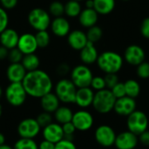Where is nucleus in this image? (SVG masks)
Wrapping results in <instances>:
<instances>
[{
    "instance_id": "46",
    "label": "nucleus",
    "mask_w": 149,
    "mask_h": 149,
    "mask_svg": "<svg viewBox=\"0 0 149 149\" xmlns=\"http://www.w3.org/2000/svg\"><path fill=\"white\" fill-rule=\"evenodd\" d=\"M57 72L59 75L61 76H64V75H66L69 72H70V67L67 64L65 63H63L61 65H59L58 66V69H57Z\"/></svg>"
},
{
    "instance_id": "18",
    "label": "nucleus",
    "mask_w": 149,
    "mask_h": 149,
    "mask_svg": "<svg viewBox=\"0 0 149 149\" xmlns=\"http://www.w3.org/2000/svg\"><path fill=\"white\" fill-rule=\"evenodd\" d=\"M94 93V91L90 86L78 88L74 103L81 108H87L93 105Z\"/></svg>"
},
{
    "instance_id": "31",
    "label": "nucleus",
    "mask_w": 149,
    "mask_h": 149,
    "mask_svg": "<svg viewBox=\"0 0 149 149\" xmlns=\"http://www.w3.org/2000/svg\"><path fill=\"white\" fill-rule=\"evenodd\" d=\"M35 38H36L38 48L47 47L51 41V37H50V34L47 31V30L37 31V33L35 34Z\"/></svg>"
},
{
    "instance_id": "28",
    "label": "nucleus",
    "mask_w": 149,
    "mask_h": 149,
    "mask_svg": "<svg viewBox=\"0 0 149 149\" xmlns=\"http://www.w3.org/2000/svg\"><path fill=\"white\" fill-rule=\"evenodd\" d=\"M124 85H125L127 96L131 97L133 99H136L137 97H139L141 89V85L137 80L130 79H127L126 82H124Z\"/></svg>"
},
{
    "instance_id": "8",
    "label": "nucleus",
    "mask_w": 149,
    "mask_h": 149,
    "mask_svg": "<svg viewBox=\"0 0 149 149\" xmlns=\"http://www.w3.org/2000/svg\"><path fill=\"white\" fill-rule=\"evenodd\" d=\"M93 78L91 69L86 65H76L71 71V80L77 88L88 87Z\"/></svg>"
},
{
    "instance_id": "30",
    "label": "nucleus",
    "mask_w": 149,
    "mask_h": 149,
    "mask_svg": "<svg viewBox=\"0 0 149 149\" xmlns=\"http://www.w3.org/2000/svg\"><path fill=\"white\" fill-rule=\"evenodd\" d=\"M102 36H103V31L97 24L88 28L87 32H86V37H87L88 41L93 44L99 42L101 39Z\"/></svg>"
},
{
    "instance_id": "50",
    "label": "nucleus",
    "mask_w": 149,
    "mask_h": 149,
    "mask_svg": "<svg viewBox=\"0 0 149 149\" xmlns=\"http://www.w3.org/2000/svg\"><path fill=\"white\" fill-rule=\"evenodd\" d=\"M3 144H5V137L2 133H0V146Z\"/></svg>"
},
{
    "instance_id": "40",
    "label": "nucleus",
    "mask_w": 149,
    "mask_h": 149,
    "mask_svg": "<svg viewBox=\"0 0 149 149\" xmlns=\"http://www.w3.org/2000/svg\"><path fill=\"white\" fill-rule=\"evenodd\" d=\"M112 93L116 99L122 98L126 96V89H125V85L122 82H118L112 89H111Z\"/></svg>"
},
{
    "instance_id": "29",
    "label": "nucleus",
    "mask_w": 149,
    "mask_h": 149,
    "mask_svg": "<svg viewBox=\"0 0 149 149\" xmlns=\"http://www.w3.org/2000/svg\"><path fill=\"white\" fill-rule=\"evenodd\" d=\"M82 10L80 2L69 0L65 3V14L69 17H77Z\"/></svg>"
},
{
    "instance_id": "37",
    "label": "nucleus",
    "mask_w": 149,
    "mask_h": 149,
    "mask_svg": "<svg viewBox=\"0 0 149 149\" xmlns=\"http://www.w3.org/2000/svg\"><path fill=\"white\" fill-rule=\"evenodd\" d=\"M23 57H24V54L17 47L11 50H9L8 59L10 63H21Z\"/></svg>"
},
{
    "instance_id": "44",
    "label": "nucleus",
    "mask_w": 149,
    "mask_h": 149,
    "mask_svg": "<svg viewBox=\"0 0 149 149\" xmlns=\"http://www.w3.org/2000/svg\"><path fill=\"white\" fill-rule=\"evenodd\" d=\"M18 0H0L1 7H3L4 10H12L14 9L17 4Z\"/></svg>"
},
{
    "instance_id": "15",
    "label": "nucleus",
    "mask_w": 149,
    "mask_h": 149,
    "mask_svg": "<svg viewBox=\"0 0 149 149\" xmlns=\"http://www.w3.org/2000/svg\"><path fill=\"white\" fill-rule=\"evenodd\" d=\"M17 48L24 55L35 53L38 48L37 40L35 38V34L27 32V33H24L21 36H19Z\"/></svg>"
},
{
    "instance_id": "2",
    "label": "nucleus",
    "mask_w": 149,
    "mask_h": 149,
    "mask_svg": "<svg viewBox=\"0 0 149 149\" xmlns=\"http://www.w3.org/2000/svg\"><path fill=\"white\" fill-rule=\"evenodd\" d=\"M98 67L106 74L119 72L124 64V58L120 54L113 51H106L99 54L97 58Z\"/></svg>"
},
{
    "instance_id": "34",
    "label": "nucleus",
    "mask_w": 149,
    "mask_h": 149,
    "mask_svg": "<svg viewBox=\"0 0 149 149\" xmlns=\"http://www.w3.org/2000/svg\"><path fill=\"white\" fill-rule=\"evenodd\" d=\"M90 87L93 91H96V92L107 88L104 77H101V76H93V78L92 79V82H91V85H90Z\"/></svg>"
},
{
    "instance_id": "33",
    "label": "nucleus",
    "mask_w": 149,
    "mask_h": 149,
    "mask_svg": "<svg viewBox=\"0 0 149 149\" xmlns=\"http://www.w3.org/2000/svg\"><path fill=\"white\" fill-rule=\"evenodd\" d=\"M49 13L54 17H62L65 14V4L59 1H53L49 5Z\"/></svg>"
},
{
    "instance_id": "17",
    "label": "nucleus",
    "mask_w": 149,
    "mask_h": 149,
    "mask_svg": "<svg viewBox=\"0 0 149 149\" xmlns=\"http://www.w3.org/2000/svg\"><path fill=\"white\" fill-rule=\"evenodd\" d=\"M44 140L51 141L54 144L64 139V132L62 129V126L58 123L52 122L48 126L43 128L42 132Z\"/></svg>"
},
{
    "instance_id": "47",
    "label": "nucleus",
    "mask_w": 149,
    "mask_h": 149,
    "mask_svg": "<svg viewBox=\"0 0 149 149\" xmlns=\"http://www.w3.org/2000/svg\"><path fill=\"white\" fill-rule=\"evenodd\" d=\"M38 149H55V144L46 140H44L39 143Z\"/></svg>"
},
{
    "instance_id": "16",
    "label": "nucleus",
    "mask_w": 149,
    "mask_h": 149,
    "mask_svg": "<svg viewBox=\"0 0 149 149\" xmlns=\"http://www.w3.org/2000/svg\"><path fill=\"white\" fill-rule=\"evenodd\" d=\"M50 28H51L52 32L56 37H58V38L67 37V35L71 31V24L69 21L63 16L54 17L51 21Z\"/></svg>"
},
{
    "instance_id": "35",
    "label": "nucleus",
    "mask_w": 149,
    "mask_h": 149,
    "mask_svg": "<svg viewBox=\"0 0 149 149\" xmlns=\"http://www.w3.org/2000/svg\"><path fill=\"white\" fill-rule=\"evenodd\" d=\"M136 73L140 79H149V63L147 61H143L139 65H137Z\"/></svg>"
},
{
    "instance_id": "48",
    "label": "nucleus",
    "mask_w": 149,
    "mask_h": 149,
    "mask_svg": "<svg viewBox=\"0 0 149 149\" xmlns=\"http://www.w3.org/2000/svg\"><path fill=\"white\" fill-rule=\"evenodd\" d=\"M9 50L3 45H0V60H3L8 58Z\"/></svg>"
},
{
    "instance_id": "27",
    "label": "nucleus",
    "mask_w": 149,
    "mask_h": 149,
    "mask_svg": "<svg viewBox=\"0 0 149 149\" xmlns=\"http://www.w3.org/2000/svg\"><path fill=\"white\" fill-rule=\"evenodd\" d=\"M21 64L23 65V66L25 68L27 72H31L38 69L40 65V60L39 58L35 53H31V54L24 55Z\"/></svg>"
},
{
    "instance_id": "36",
    "label": "nucleus",
    "mask_w": 149,
    "mask_h": 149,
    "mask_svg": "<svg viewBox=\"0 0 149 149\" xmlns=\"http://www.w3.org/2000/svg\"><path fill=\"white\" fill-rule=\"evenodd\" d=\"M62 129H63V132H64V138L65 139H67V140H70V141H72L73 139V134L76 131V128L74 127V125L72 124V121L70 122H67V123H65V124H62Z\"/></svg>"
},
{
    "instance_id": "12",
    "label": "nucleus",
    "mask_w": 149,
    "mask_h": 149,
    "mask_svg": "<svg viewBox=\"0 0 149 149\" xmlns=\"http://www.w3.org/2000/svg\"><path fill=\"white\" fill-rule=\"evenodd\" d=\"M137 103L135 99L128 96H124L122 98L117 99L113 107V111L116 114L122 117H127L133 112L136 110Z\"/></svg>"
},
{
    "instance_id": "19",
    "label": "nucleus",
    "mask_w": 149,
    "mask_h": 149,
    "mask_svg": "<svg viewBox=\"0 0 149 149\" xmlns=\"http://www.w3.org/2000/svg\"><path fill=\"white\" fill-rule=\"evenodd\" d=\"M67 42L70 47L75 51H80L87 44L86 33L81 30H74L67 35Z\"/></svg>"
},
{
    "instance_id": "3",
    "label": "nucleus",
    "mask_w": 149,
    "mask_h": 149,
    "mask_svg": "<svg viewBox=\"0 0 149 149\" xmlns=\"http://www.w3.org/2000/svg\"><path fill=\"white\" fill-rule=\"evenodd\" d=\"M116 98L112 93L111 90L105 88L100 91H97L94 93L93 101V107L100 114H107L113 111Z\"/></svg>"
},
{
    "instance_id": "13",
    "label": "nucleus",
    "mask_w": 149,
    "mask_h": 149,
    "mask_svg": "<svg viewBox=\"0 0 149 149\" xmlns=\"http://www.w3.org/2000/svg\"><path fill=\"white\" fill-rule=\"evenodd\" d=\"M146 54L144 49L138 45H131L127 47L124 52V60L134 66L139 65L145 61Z\"/></svg>"
},
{
    "instance_id": "5",
    "label": "nucleus",
    "mask_w": 149,
    "mask_h": 149,
    "mask_svg": "<svg viewBox=\"0 0 149 149\" xmlns=\"http://www.w3.org/2000/svg\"><path fill=\"white\" fill-rule=\"evenodd\" d=\"M7 102L15 107H21L26 100L27 93L22 82L10 83L4 91Z\"/></svg>"
},
{
    "instance_id": "42",
    "label": "nucleus",
    "mask_w": 149,
    "mask_h": 149,
    "mask_svg": "<svg viewBox=\"0 0 149 149\" xmlns=\"http://www.w3.org/2000/svg\"><path fill=\"white\" fill-rule=\"evenodd\" d=\"M55 149H77V147L72 141L64 138L55 144Z\"/></svg>"
},
{
    "instance_id": "54",
    "label": "nucleus",
    "mask_w": 149,
    "mask_h": 149,
    "mask_svg": "<svg viewBox=\"0 0 149 149\" xmlns=\"http://www.w3.org/2000/svg\"><path fill=\"white\" fill-rule=\"evenodd\" d=\"M75 1H78V2H81V1H84V0H75Z\"/></svg>"
},
{
    "instance_id": "43",
    "label": "nucleus",
    "mask_w": 149,
    "mask_h": 149,
    "mask_svg": "<svg viewBox=\"0 0 149 149\" xmlns=\"http://www.w3.org/2000/svg\"><path fill=\"white\" fill-rule=\"evenodd\" d=\"M141 34L147 39H149V17L142 20L141 24Z\"/></svg>"
},
{
    "instance_id": "45",
    "label": "nucleus",
    "mask_w": 149,
    "mask_h": 149,
    "mask_svg": "<svg viewBox=\"0 0 149 149\" xmlns=\"http://www.w3.org/2000/svg\"><path fill=\"white\" fill-rule=\"evenodd\" d=\"M139 142L145 147H149V131L146 130L140 135H138Z\"/></svg>"
},
{
    "instance_id": "32",
    "label": "nucleus",
    "mask_w": 149,
    "mask_h": 149,
    "mask_svg": "<svg viewBox=\"0 0 149 149\" xmlns=\"http://www.w3.org/2000/svg\"><path fill=\"white\" fill-rule=\"evenodd\" d=\"M13 149H38V146L33 139L20 138L16 141Z\"/></svg>"
},
{
    "instance_id": "1",
    "label": "nucleus",
    "mask_w": 149,
    "mask_h": 149,
    "mask_svg": "<svg viewBox=\"0 0 149 149\" xmlns=\"http://www.w3.org/2000/svg\"><path fill=\"white\" fill-rule=\"evenodd\" d=\"M22 84L28 96L38 99L51 93L53 87V83L49 74L39 69L27 72Z\"/></svg>"
},
{
    "instance_id": "23",
    "label": "nucleus",
    "mask_w": 149,
    "mask_h": 149,
    "mask_svg": "<svg viewBox=\"0 0 149 149\" xmlns=\"http://www.w3.org/2000/svg\"><path fill=\"white\" fill-rule=\"evenodd\" d=\"M78 17L79 24L83 27L90 28L93 25H96L99 19V14L94 9L85 8L84 10H81Z\"/></svg>"
},
{
    "instance_id": "20",
    "label": "nucleus",
    "mask_w": 149,
    "mask_h": 149,
    "mask_svg": "<svg viewBox=\"0 0 149 149\" xmlns=\"http://www.w3.org/2000/svg\"><path fill=\"white\" fill-rule=\"evenodd\" d=\"M99 57V52L95 47V45L92 42H87L84 48L79 51V58L84 65H90L96 63Z\"/></svg>"
},
{
    "instance_id": "9",
    "label": "nucleus",
    "mask_w": 149,
    "mask_h": 149,
    "mask_svg": "<svg viewBox=\"0 0 149 149\" xmlns=\"http://www.w3.org/2000/svg\"><path fill=\"white\" fill-rule=\"evenodd\" d=\"M117 134L109 125H100L94 132L96 142L103 148H111L114 146Z\"/></svg>"
},
{
    "instance_id": "22",
    "label": "nucleus",
    "mask_w": 149,
    "mask_h": 149,
    "mask_svg": "<svg viewBox=\"0 0 149 149\" xmlns=\"http://www.w3.org/2000/svg\"><path fill=\"white\" fill-rule=\"evenodd\" d=\"M19 35L12 28H6L0 33V44L8 50H11L17 45Z\"/></svg>"
},
{
    "instance_id": "41",
    "label": "nucleus",
    "mask_w": 149,
    "mask_h": 149,
    "mask_svg": "<svg viewBox=\"0 0 149 149\" xmlns=\"http://www.w3.org/2000/svg\"><path fill=\"white\" fill-rule=\"evenodd\" d=\"M9 24V16L6 10L0 7V33L8 27Z\"/></svg>"
},
{
    "instance_id": "49",
    "label": "nucleus",
    "mask_w": 149,
    "mask_h": 149,
    "mask_svg": "<svg viewBox=\"0 0 149 149\" xmlns=\"http://www.w3.org/2000/svg\"><path fill=\"white\" fill-rule=\"evenodd\" d=\"M85 6L86 8H88V9H93L94 7V2L93 0H85Z\"/></svg>"
},
{
    "instance_id": "6",
    "label": "nucleus",
    "mask_w": 149,
    "mask_h": 149,
    "mask_svg": "<svg viewBox=\"0 0 149 149\" xmlns=\"http://www.w3.org/2000/svg\"><path fill=\"white\" fill-rule=\"evenodd\" d=\"M77 89L78 88L71 79H62L56 84L55 94L58 98L59 101L65 104H72L75 102Z\"/></svg>"
},
{
    "instance_id": "4",
    "label": "nucleus",
    "mask_w": 149,
    "mask_h": 149,
    "mask_svg": "<svg viewBox=\"0 0 149 149\" xmlns=\"http://www.w3.org/2000/svg\"><path fill=\"white\" fill-rule=\"evenodd\" d=\"M149 120L148 115L141 110H135L127 117V130L137 136L148 129Z\"/></svg>"
},
{
    "instance_id": "11",
    "label": "nucleus",
    "mask_w": 149,
    "mask_h": 149,
    "mask_svg": "<svg viewBox=\"0 0 149 149\" xmlns=\"http://www.w3.org/2000/svg\"><path fill=\"white\" fill-rule=\"evenodd\" d=\"M72 122L74 125L76 130L80 132H86L90 130L94 123L93 114L86 110H79L73 113Z\"/></svg>"
},
{
    "instance_id": "14",
    "label": "nucleus",
    "mask_w": 149,
    "mask_h": 149,
    "mask_svg": "<svg viewBox=\"0 0 149 149\" xmlns=\"http://www.w3.org/2000/svg\"><path fill=\"white\" fill-rule=\"evenodd\" d=\"M138 136L127 130L116 135L114 146L117 149H134L138 146Z\"/></svg>"
},
{
    "instance_id": "39",
    "label": "nucleus",
    "mask_w": 149,
    "mask_h": 149,
    "mask_svg": "<svg viewBox=\"0 0 149 149\" xmlns=\"http://www.w3.org/2000/svg\"><path fill=\"white\" fill-rule=\"evenodd\" d=\"M104 79L106 82V86L109 90H111L118 82H120L117 73H107Z\"/></svg>"
},
{
    "instance_id": "52",
    "label": "nucleus",
    "mask_w": 149,
    "mask_h": 149,
    "mask_svg": "<svg viewBox=\"0 0 149 149\" xmlns=\"http://www.w3.org/2000/svg\"><path fill=\"white\" fill-rule=\"evenodd\" d=\"M2 96H3V89H2V86H0V99L2 98Z\"/></svg>"
},
{
    "instance_id": "24",
    "label": "nucleus",
    "mask_w": 149,
    "mask_h": 149,
    "mask_svg": "<svg viewBox=\"0 0 149 149\" xmlns=\"http://www.w3.org/2000/svg\"><path fill=\"white\" fill-rule=\"evenodd\" d=\"M59 100L53 93H49L40 98V106L44 112L54 113L59 107Z\"/></svg>"
},
{
    "instance_id": "38",
    "label": "nucleus",
    "mask_w": 149,
    "mask_h": 149,
    "mask_svg": "<svg viewBox=\"0 0 149 149\" xmlns=\"http://www.w3.org/2000/svg\"><path fill=\"white\" fill-rule=\"evenodd\" d=\"M36 120H37L38 123L39 124V126L43 128L52 122V117L51 113H47V112H43V113H39Z\"/></svg>"
},
{
    "instance_id": "53",
    "label": "nucleus",
    "mask_w": 149,
    "mask_h": 149,
    "mask_svg": "<svg viewBox=\"0 0 149 149\" xmlns=\"http://www.w3.org/2000/svg\"><path fill=\"white\" fill-rule=\"evenodd\" d=\"M2 112H3V108H2V106L0 104V117L2 116Z\"/></svg>"
},
{
    "instance_id": "25",
    "label": "nucleus",
    "mask_w": 149,
    "mask_h": 149,
    "mask_svg": "<svg viewBox=\"0 0 149 149\" xmlns=\"http://www.w3.org/2000/svg\"><path fill=\"white\" fill-rule=\"evenodd\" d=\"M93 9L99 15H108L115 8V0H93Z\"/></svg>"
},
{
    "instance_id": "7",
    "label": "nucleus",
    "mask_w": 149,
    "mask_h": 149,
    "mask_svg": "<svg viewBox=\"0 0 149 149\" xmlns=\"http://www.w3.org/2000/svg\"><path fill=\"white\" fill-rule=\"evenodd\" d=\"M27 19L29 24L37 31L47 30L52 21L49 12L41 8L32 9L29 12Z\"/></svg>"
},
{
    "instance_id": "55",
    "label": "nucleus",
    "mask_w": 149,
    "mask_h": 149,
    "mask_svg": "<svg viewBox=\"0 0 149 149\" xmlns=\"http://www.w3.org/2000/svg\"><path fill=\"white\" fill-rule=\"evenodd\" d=\"M122 1H126L127 2V1H130V0H122Z\"/></svg>"
},
{
    "instance_id": "26",
    "label": "nucleus",
    "mask_w": 149,
    "mask_h": 149,
    "mask_svg": "<svg viewBox=\"0 0 149 149\" xmlns=\"http://www.w3.org/2000/svg\"><path fill=\"white\" fill-rule=\"evenodd\" d=\"M54 118L57 122L60 125L72 121L73 113L68 107H58V108L53 113Z\"/></svg>"
},
{
    "instance_id": "10",
    "label": "nucleus",
    "mask_w": 149,
    "mask_h": 149,
    "mask_svg": "<svg viewBox=\"0 0 149 149\" xmlns=\"http://www.w3.org/2000/svg\"><path fill=\"white\" fill-rule=\"evenodd\" d=\"M41 127L36 119L26 118L21 120L17 126V134L20 138L34 139L40 133Z\"/></svg>"
},
{
    "instance_id": "51",
    "label": "nucleus",
    "mask_w": 149,
    "mask_h": 149,
    "mask_svg": "<svg viewBox=\"0 0 149 149\" xmlns=\"http://www.w3.org/2000/svg\"><path fill=\"white\" fill-rule=\"evenodd\" d=\"M0 149H13L11 147H10L9 145H6V144H3V145H1L0 146Z\"/></svg>"
},
{
    "instance_id": "21",
    "label": "nucleus",
    "mask_w": 149,
    "mask_h": 149,
    "mask_svg": "<svg viewBox=\"0 0 149 149\" xmlns=\"http://www.w3.org/2000/svg\"><path fill=\"white\" fill-rule=\"evenodd\" d=\"M26 73L27 71L21 63H10L6 70V76L10 83L22 82Z\"/></svg>"
}]
</instances>
